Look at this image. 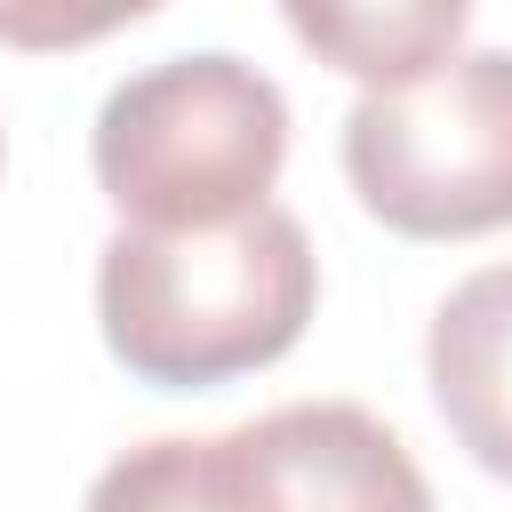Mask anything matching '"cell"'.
<instances>
[{"label": "cell", "mask_w": 512, "mask_h": 512, "mask_svg": "<svg viewBox=\"0 0 512 512\" xmlns=\"http://www.w3.org/2000/svg\"><path fill=\"white\" fill-rule=\"evenodd\" d=\"M320 304V256L288 208L208 232H112L96 256V320L112 360L160 392H208L272 368Z\"/></svg>", "instance_id": "cell-1"}, {"label": "cell", "mask_w": 512, "mask_h": 512, "mask_svg": "<svg viewBox=\"0 0 512 512\" xmlns=\"http://www.w3.org/2000/svg\"><path fill=\"white\" fill-rule=\"evenodd\" d=\"M96 184L128 232H208L272 208L288 160V96L232 48H192L128 72L88 128Z\"/></svg>", "instance_id": "cell-2"}, {"label": "cell", "mask_w": 512, "mask_h": 512, "mask_svg": "<svg viewBox=\"0 0 512 512\" xmlns=\"http://www.w3.org/2000/svg\"><path fill=\"white\" fill-rule=\"evenodd\" d=\"M80 512H432L408 440L360 400H288L232 432L112 456Z\"/></svg>", "instance_id": "cell-3"}, {"label": "cell", "mask_w": 512, "mask_h": 512, "mask_svg": "<svg viewBox=\"0 0 512 512\" xmlns=\"http://www.w3.org/2000/svg\"><path fill=\"white\" fill-rule=\"evenodd\" d=\"M344 176L400 240H472L512 224V48L448 56L424 80L368 88L344 112Z\"/></svg>", "instance_id": "cell-4"}, {"label": "cell", "mask_w": 512, "mask_h": 512, "mask_svg": "<svg viewBox=\"0 0 512 512\" xmlns=\"http://www.w3.org/2000/svg\"><path fill=\"white\" fill-rule=\"evenodd\" d=\"M424 376L456 448L480 472L512 480V264H480L440 296Z\"/></svg>", "instance_id": "cell-5"}, {"label": "cell", "mask_w": 512, "mask_h": 512, "mask_svg": "<svg viewBox=\"0 0 512 512\" xmlns=\"http://www.w3.org/2000/svg\"><path fill=\"white\" fill-rule=\"evenodd\" d=\"M472 8L464 0H408V8H312V0H288V32L304 48H320L328 64H344L352 80L368 88H400V80H424L456 56Z\"/></svg>", "instance_id": "cell-6"}]
</instances>
